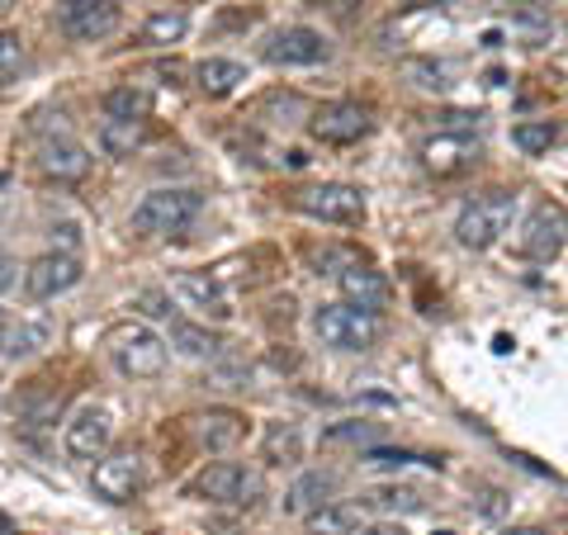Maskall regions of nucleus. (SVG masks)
<instances>
[{"instance_id":"obj_1","label":"nucleus","mask_w":568,"mask_h":535,"mask_svg":"<svg viewBox=\"0 0 568 535\" xmlns=\"http://www.w3.org/2000/svg\"><path fill=\"white\" fill-rule=\"evenodd\" d=\"M511 219H517V194L511 190H484V194H474V200L459 209L455 242L465 246V252H488V246L503 242Z\"/></svg>"},{"instance_id":"obj_2","label":"nucleus","mask_w":568,"mask_h":535,"mask_svg":"<svg viewBox=\"0 0 568 535\" xmlns=\"http://www.w3.org/2000/svg\"><path fill=\"white\" fill-rule=\"evenodd\" d=\"M204 200L194 190H152L142 194V204L133 209V233L138 238H181L185 228L200 219Z\"/></svg>"},{"instance_id":"obj_3","label":"nucleus","mask_w":568,"mask_h":535,"mask_svg":"<svg viewBox=\"0 0 568 535\" xmlns=\"http://www.w3.org/2000/svg\"><path fill=\"white\" fill-rule=\"evenodd\" d=\"M265 493V478L246 465H233V460H219V465H204L190 478V497L200 503H219V507H252Z\"/></svg>"},{"instance_id":"obj_4","label":"nucleus","mask_w":568,"mask_h":535,"mask_svg":"<svg viewBox=\"0 0 568 535\" xmlns=\"http://www.w3.org/2000/svg\"><path fill=\"white\" fill-rule=\"evenodd\" d=\"M313 332L332 351H369L379 342V317L351 309V303H323L313 313Z\"/></svg>"},{"instance_id":"obj_5","label":"nucleus","mask_w":568,"mask_h":535,"mask_svg":"<svg viewBox=\"0 0 568 535\" xmlns=\"http://www.w3.org/2000/svg\"><path fill=\"white\" fill-rule=\"evenodd\" d=\"M110 355L129 380H156L166 370V342L152 327H138V323H123L110 332Z\"/></svg>"},{"instance_id":"obj_6","label":"nucleus","mask_w":568,"mask_h":535,"mask_svg":"<svg viewBox=\"0 0 568 535\" xmlns=\"http://www.w3.org/2000/svg\"><path fill=\"white\" fill-rule=\"evenodd\" d=\"M142 478H148V460H142V451H133V445H129V451L100 455L91 488H95V497H104V503H133L138 488H142Z\"/></svg>"},{"instance_id":"obj_7","label":"nucleus","mask_w":568,"mask_h":535,"mask_svg":"<svg viewBox=\"0 0 568 535\" xmlns=\"http://www.w3.org/2000/svg\"><path fill=\"white\" fill-rule=\"evenodd\" d=\"M294 209L323 223H361L365 219V194L355 185H304L294 194Z\"/></svg>"},{"instance_id":"obj_8","label":"nucleus","mask_w":568,"mask_h":535,"mask_svg":"<svg viewBox=\"0 0 568 535\" xmlns=\"http://www.w3.org/2000/svg\"><path fill=\"white\" fill-rule=\"evenodd\" d=\"M110 441H114V417H110V407L85 403L81 413L67 422L62 451H67L71 460H100L104 451H110Z\"/></svg>"},{"instance_id":"obj_9","label":"nucleus","mask_w":568,"mask_h":535,"mask_svg":"<svg viewBox=\"0 0 568 535\" xmlns=\"http://www.w3.org/2000/svg\"><path fill=\"white\" fill-rule=\"evenodd\" d=\"M81 275H85L81 252H43V256L24 271V294H29L33 303L58 299V294L71 290V284H81Z\"/></svg>"},{"instance_id":"obj_10","label":"nucleus","mask_w":568,"mask_h":535,"mask_svg":"<svg viewBox=\"0 0 568 535\" xmlns=\"http://www.w3.org/2000/svg\"><path fill=\"white\" fill-rule=\"evenodd\" d=\"M568 242V213L559 204L540 200L536 209L526 213V228H521V252L530 261H555Z\"/></svg>"},{"instance_id":"obj_11","label":"nucleus","mask_w":568,"mask_h":535,"mask_svg":"<svg viewBox=\"0 0 568 535\" xmlns=\"http://www.w3.org/2000/svg\"><path fill=\"white\" fill-rule=\"evenodd\" d=\"M58 24L67 39L95 43L119 24V0H58Z\"/></svg>"},{"instance_id":"obj_12","label":"nucleus","mask_w":568,"mask_h":535,"mask_svg":"<svg viewBox=\"0 0 568 535\" xmlns=\"http://www.w3.org/2000/svg\"><path fill=\"white\" fill-rule=\"evenodd\" d=\"M261 58L275 62V67H317V62H327V39L308 24H290V29H280L265 39Z\"/></svg>"},{"instance_id":"obj_13","label":"nucleus","mask_w":568,"mask_h":535,"mask_svg":"<svg viewBox=\"0 0 568 535\" xmlns=\"http://www.w3.org/2000/svg\"><path fill=\"white\" fill-rule=\"evenodd\" d=\"M478 157H484V142L474 133H436L422 142V166L432 175H465Z\"/></svg>"},{"instance_id":"obj_14","label":"nucleus","mask_w":568,"mask_h":535,"mask_svg":"<svg viewBox=\"0 0 568 535\" xmlns=\"http://www.w3.org/2000/svg\"><path fill=\"white\" fill-rule=\"evenodd\" d=\"M313 138L317 142H332V148H346V142H361L369 133V114L361 110L355 100H336V104H323L313 114Z\"/></svg>"},{"instance_id":"obj_15","label":"nucleus","mask_w":568,"mask_h":535,"mask_svg":"<svg viewBox=\"0 0 568 535\" xmlns=\"http://www.w3.org/2000/svg\"><path fill=\"white\" fill-rule=\"evenodd\" d=\"M336 284H342V303H351V309H361L369 317H379V309H388V299H394V284L379 271H369V265H346L336 275Z\"/></svg>"},{"instance_id":"obj_16","label":"nucleus","mask_w":568,"mask_h":535,"mask_svg":"<svg viewBox=\"0 0 568 535\" xmlns=\"http://www.w3.org/2000/svg\"><path fill=\"white\" fill-rule=\"evenodd\" d=\"M39 171L48 175V181H58V185H77L91 175V152L81 148V142H71V138H52L39 148Z\"/></svg>"},{"instance_id":"obj_17","label":"nucleus","mask_w":568,"mask_h":535,"mask_svg":"<svg viewBox=\"0 0 568 535\" xmlns=\"http://www.w3.org/2000/svg\"><path fill=\"white\" fill-rule=\"evenodd\" d=\"M171 290L185 299V309H200L204 317H227L233 313L227 309V299H223V284L213 280L209 271H175Z\"/></svg>"},{"instance_id":"obj_18","label":"nucleus","mask_w":568,"mask_h":535,"mask_svg":"<svg viewBox=\"0 0 568 535\" xmlns=\"http://www.w3.org/2000/svg\"><path fill=\"white\" fill-rule=\"evenodd\" d=\"M194 436H200L204 451H233L246 436V417L233 413V407H213V413L194 417Z\"/></svg>"},{"instance_id":"obj_19","label":"nucleus","mask_w":568,"mask_h":535,"mask_svg":"<svg viewBox=\"0 0 568 535\" xmlns=\"http://www.w3.org/2000/svg\"><path fill=\"white\" fill-rule=\"evenodd\" d=\"M332 497H336V474L308 470V474H298V478H294V488H290V493H284V512L308 516V512H317L323 503H332Z\"/></svg>"},{"instance_id":"obj_20","label":"nucleus","mask_w":568,"mask_h":535,"mask_svg":"<svg viewBox=\"0 0 568 535\" xmlns=\"http://www.w3.org/2000/svg\"><path fill=\"white\" fill-rule=\"evenodd\" d=\"M242 81H246V67L233 62V58H204L200 67H194V85H200L204 95H213V100L233 95Z\"/></svg>"},{"instance_id":"obj_21","label":"nucleus","mask_w":568,"mask_h":535,"mask_svg":"<svg viewBox=\"0 0 568 535\" xmlns=\"http://www.w3.org/2000/svg\"><path fill=\"white\" fill-rule=\"evenodd\" d=\"M43 342H48V327H43V323H29V317L0 313V355L20 361V355H33Z\"/></svg>"},{"instance_id":"obj_22","label":"nucleus","mask_w":568,"mask_h":535,"mask_svg":"<svg viewBox=\"0 0 568 535\" xmlns=\"http://www.w3.org/2000/svg\"><path fill=\"white\" fill-rule=\"evenodd\" d=\"M261 460L265 465H298L304 460V432L294 422H271L261 441Z\"/></svg>"},{"instance_id":"obj_23","label":"nucleus","mask_w":568,"mask_h":535,"mask_svg":"<svg viewBox=\"0 0 568 535\" xmlns=\"http://www.w3.org/2000/svg\"><path fill=\"white\" fill-rule=\"evenodd\" d=\"M171 346L181 355H190V361H209V355L223 351V336L200 327V323H185V317H171Z\"/></svg>"},{"instance_id":"obj_24","label":"nucleus","mask_w":568,"mask_h":535,"mask_svg":"<svg viewBox=\"0 0 568 535\" xmlns=\"http://www.w3.org/2000/svg\"><path fill=\"white\" fill-rule=\"evenodd\" d=\"M308 535H355L361 531V507L355 503H323L317 512L304 516Z\"/></svg>"},{"instance_id":"obj_25","label":"nucleus","mask_w":568,"mask_h":535,"mask_svg":"<svg viewBox=\"0 0 568 535\" xmlns=\"http://www.w3.org/2000/svg\"><path fill=\"white\" fill-rule=\"evenodd\" d=\"M142 138H148L142 119H104L100 123V148L110 157H133L142 148Z\"/></svg>"},{"instance_id":"obj_26","label":"nucleus","mask_w":568,"mask_h":535,"mask_svg":"<svg viewBox=\"0 0 568 535\" xmlns=\"http://www.w3.org/2000/svg\"><path fill=\"white\" fill-rule=\"evenodd\" d=\"M185 10H156L148 24H142V33H138V43L142 48H171V43H181L185 39Z\"/></svg>"},{"instance_id":"obj_27","label":"nucleus","mask_w":568,"mask_h":535,"mask_svg":"<svg viewBox=\"0 0 568 535\" xmlns=\"http://www.w3.org/2000/svg\"><path fill=\"white\" fill-rule=\"evenodd\" d=\"M511 142H517L526 157H545L559 142V123H549V119H521L517 129H511Z\"/></svg>"},{"instance_id":"obj_28","label":"nucleus","mask_w":568,"mask_h":535,"mask_svg":"<svg viewBox=\"0 0 568 535\" xmlns=\"http://www.w3.org/2000/svg\"><path fill=\"white\" fill-rule=\"evenodd\" d=\"M361 507L369 512H422V493L417 488H369L361 493Z\"/></svg>"},{"instance_id":"obj_29","label":"nucleus","mask_w":568,"mask_h":535,"mask_svg":"<svg viewBox=\"0 0 568 535\" xmlns=\"http://www.w3.org/2000/svg\"><path fill=\"white\" fill-rule=\"evenodd\" d=\"M361 465H369V470H403V465L440 470V460H432V455H413V451H394V445H369V451H361Z\"/></svg>"},{"instance_id":"obj_30","label":"nucleus","mask_w":568,"mask_h":535,"mask_svg":"<svg viewBox=\"0 0 568 535\" xmlns=\"http://www.w3.org/2000/svg\"><path fill=\"white\" fill-rule=\"evenodd\" d=\"M327 445H375L379 441V422H365V417H351V422H332L323 432Z\"/></svg>"},{"instance_id":"obj_31","label":"nucleus","mask_w":568,"mask_h":535,"mask_svg":"<svg viewBox=\"0 0 568 535\" xmlns=\"http://www.w3.org/2000/svg\"><path fill=\"white\" fill-rule=\"evenodd\" d=\"M142 114H148V91H138V85H114L104 95V119H142Z\"/></svg>"},{"instance_id":"obj_32","label":"nucleus","mask_w":568,"mask_h":535,"mask_svg":"<svg viewBox=\"0 0 568 535\" xmlns=\"http://www.w3.org/2000/svg\"><path fill=\"white\" fill-rule=\"evenodd\" d=\"M24 67V43L14 33H0V85L14 81V71Z\"/></svg>"},{"instance_id":"obj_33","label":"nucleus","mask_w":568,"mask_h":535,"mask_svg":"<svg viewBox=\"0 0 568 535\" xmlns=\"http://www.w3.org/2000/svg\"><path fill=\"white\" fill-rule=\"evenodd\" d=\"M133 309H138L142 317H171V299H166L162 290H138V294H133Z\"/></svg>"},{"instance_id":"obj_34","label":"nucleus","mask_w":568,"mask_h":535,"mask_svg":"<svg viewBox=\"0 0 568 535\" xmlns=\"http://www.w3.org/2000/svg\"><path fill=\"white\" fill-rule=\"evenodd\" d=\"M403 71L407 77H422L417 85H426V91H440V85H446L440 81V67H432V62H403Z\"/></svg>"},{"instance_id":"obj_35","label":"nucleus","mask_w":568,"mask_h":535,"mask_svg":"<svg viewBox=\"0 0 568 535\" xmlns=\"http://www.w3.org/2000/svg\"><path fill=\"white\" fill-rule=\"evenodd\" d=\"M355 535H407V531H403V522H369V526H361Z\"/></svg>"},{"instance_id":"obj_36","label":"nucleus","mask_w":568,"mask_h":535,"mask_svg":"<svg viewBox=\"0 0 568 535\" xmlns=\"http://www.w3.org/2000/svg\"><path fill=\"white\" fill-rule=\"evenodd\" d=\"M10 284H14V261L0 256V290H10Z\"/></svg>"},{"instance_id":"obj_37","label":"nucleus","mask_w":568,"mask_h":535,"mask_svg":"<svg viewBox=\"0 0 568 535\" xmlns=\"http://www.w3.org/2000/svg\"><path fill=\"white\" fill-rule=\"evenodd\" d=\"M503 535H545V531H530V526H521V531H503Z\"/></svg>"},{"instance_id":"obj_38","label":"nucleus","mask_w":568,"mask_h":535,"mask_svg":"<svg viewBox=\"0 0 568 535\" xmlns=\"http://www.w3.org/2000/svg\"><path fill=\"white\" fill-rule=\"evenodd\" d=\"M6 10H10V0H0V14H6Z\"/></svg>"}]
</instances>
